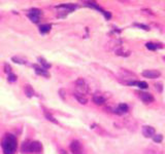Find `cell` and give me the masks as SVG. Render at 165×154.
Masks as SVG:
<instances>
[{
	"mask_svg": "<svg viewBox=\"0 0 165 154\" xmlns=\"http://www.w3.org/2000/svg\"><path fill=\"white\" fill-rule=\"evenodd\" d=\"M1 146L3 154H15L17 147H18V142H17L16 137L11 134H6L1 142Z\"/></svg>",
	"mask_w": 165,
	"mask_h": 154,
	"instance_id": "6da1fadb",
	"label": "cell"
},
{
	"mask_svg": "<svg viewBox=\"0 0 165 154\" xmlns=\"http://www.w3.org/2000/svg\"><path fill=\"white\" fill-rule=\"evenodd\" d=\"M41 150L42 144L39 141H25L21 147V151L23 153H39Z\"/></svg>",
	"mask_w": 165,
	"mask_h": 154,
	"instance_id": "7a4b0ae2",
	"label": "cell"
},
{
	"mask_svg": "<svg viewBox=\"0 0 165 154\" xmlns=\"http://www.w3.org/2000/svg\"><path fill=\"white\" fill-rule=\"evenodd\" d=\"M75 8H78V6L75 4H60L56 6V9L59 10V18H65L68 13H72Z\"/></svg>",
	"mask_w": 165,
	"mask_h": 154,
	"instance_id": "3957f363",
	"label": "cell"
},
{
	"mask_svg": "<svg viewBox=\"0 0 165 154\" xmlns=\"http://www.w3.org/2000/svg\"><path fill=\"white\" fill-rule=\"evenodd\" d=\"M40 16H41V10L38 9V8H31L27 13V16L33 23H38Z\"/></svg>",
	"mask_w": 165,
	"mask_h": 154,
	"instance_id": "277c9868",
	"label": "cell"
},
{
	"mask_svg": "<svg viewBox=\"0 0 165 154\" xmlns=\"http://www.w3.org/2000/svg\"><path fill=\"white\" fill-rule=\"evenodd\" d=\"M76 89L79 91V94L85 96L86 94L89 92V86L87 85V83L85 82V80L82 78H79V79L76 80Z\"/></svg>",
	"mask_w": 165,
	"mask_h": 154,
	"instance_id": "5b68a950",
	"label": "cell"
},
{
	"mask_svg": "<svg viewBox=\"0 0 165 154\" xmlns=\"http://www.w3.org/2000/svg\"><path fill=\"white\" fill-rule=\"evenodd\" d=\"M70 151L72 154H82V144L79 141H72L70 144Z\"/></svg>",
	"mask_w": 165,
	"mask_h": 154,
	"instance_id": "8992f818",
	"label": "cell"
},
{
	"mask_svg": "<svg viewBox=\"0 0 165 154\" xmlns=\"http://www.w3.org/2000/svg\"><path fill=\"white\" fill-rule=\"evenodd\" d=\"M144 77L146 78H150V79H154V78H158L160 77L161 73L158 71V70H146L141 73Z\"/></svg>",
	"mask_w": 165,
	"mask_h": 154,
	"instance_id": "52a82bcc",
	"label": "cell"
},
{
	"mask_svg": "<svg viewBox=\"0 0 165 154\" xmlns=\"http://www.w3.org/2000/svg\"><path fill=\"white\" fill-rule=\"evenodd\" d=\"M85 4L87 5V6H89V7H92V8H94V9H97V10H99L102 15H103L105 18H106L107 20L109 19H110V16H112V15L109 13V12H105V10H103L102 9L101 7H99L97 4L95 3V2H85Z\"/></svg>",
	"mask_w": 165,
	"mask_h": 154,
	"instance_id": "ba28073f",
	"label": "cell"
},
{
	"mask_svg": "<svg viewBox=\"0 0 165 154\" xmlns=\"http://www.w3.org/2000/svg\"><path fill=\"white\" fill-rule=\"evenodd\" d=\"M138 97L140 98V100L143 101L144 103H151L154 101V97L152 96L151 94H149V92H144V91H138L137 92Z\"/></svg>",
	"mask_w": 165,
	"mask_h": 154,
	"instance_id": "9c48e42d",
	"label": "cell"
},
{
	"mask_svg": "<svg viewBox=\"0 0 165 154\" xmlns=\"http://www.w3.org/2000/svg\"><path fill=\"white\" fill-rule=\"evenodd\" d=\"M155 128L150 127V125H144L143 127V135L146 138H151V137L155 136Z\"/></svg>",
	"mask_w": 165,
	"mask_h": 154,
	"instance_id": "30bf717a",
	"label": "cell"
},
{
	"mask_svg": "<svg viewBox=\"0 0 165 154\" xmlns=\"http://www.w3.org/2000/svg\"><path fill=\"white\" fill-rule=\"evenodd\" d=\"M33 68H34V70H35V73L37 75H40V76H44V77H47V78L50 77V73L48 72V70L44 69L42 67H39L37 65H33Z\"/></svg>",
	"mask_w": 165,
	"mask_h": 154,
	"instance_id": "8fae6325",
	"label": "cell"
},
{
	"mask_svg": "<svg viewBox=\"0 0 165 154\" xmlns=\"http://www.w3.org/2000/svg\"><path fill=\"white\" fill-rule=\"evenodd\" d=\"M128 111V106L126 104H120L117 107V109H115V113L118 114V115H123V114L127 113Z\"/></svg>",
	"mask_w": 165,
	"mask_h": 154,
	"instance_id": "7c38bea8",
	"label": "cell"
},
{
	"mask_svg": "<svg viewBox=\"0 0 165 154\" xmlns=\"http://www.w3.org/2000/svg\"><path fill=\"white\" fill-rule=\"evenodd\" d=\"M128 84L137 85L138 88H140L141 89H147L148 88H149V85H148V83L146 82V81H129Z\"/></svg>",
	"mask_w": 165,
	"mask_h": 154,
	"instance_id": "4fadbf2b",
	"label": "cell"
},
{
	"mask_svg": "<svg viewBox=\"0 0 165 154\" xmlns=\"http://www.w3.org/2000/svg\"><path fill=\"white\" fill-rule=\"evenodd\" d=\"M93 102L97 105H101L105 102V98L100 96V95H94L93 96Z\"/></svg>",
	"mask_w": 165,
	"mask_h": 154,
	"instance_id": "5bb4252c",
	"label": "cell"
},
{
	"mask_svg": "<svg viewBox=\"0 0 165 154\" xmlns=\"http://www.w3.org/2000/svg\"><path fill=\"white\" fill-rule=\"evenodd\" d=\"M52 29V25L51 24H44V25H41L39 27V32L41 34H47V33L50 32V30Z\"/></svg>",
	"mask_w": 165,
	"mask_h": 154,
	"instance_id": "9a60e30c",
	"label": "cell"
},
{
	"mask_svg": "<svg viewBox=\"0 0 165 154\" xmlns=\"http://www.w3.org/2000/svg\"><path fill=\"white\" fill-rule=\"evenodd\" d=\"M25 94H26V96L28 98H32L34 95H35V91H34V89L32 88V86L27 84L25 85Z\"/></svg>",
	"mask_w": 165,
	"mask_h": 154,
	"instance_id": "2e32d148",
	"label": "cell"
},
{
	"mask_svg": "<svg viewBox=\"0 0 165 154\" xmlns=\"http://www.w3.org/2000/svg\"><path fill=\"white\" fill-rule=\"evenodd\" d=\"M73 96H75V98L76 99V101H78V102H79V103H81V104H82V105H85V104H87V103H88V100L86 99V98H85V96H82V95H81V94H78V92H75V94L73 95Z\"/></svg>",
	"mask_w": 165,
	"mask_h": 154,
	"instance_id": "e0dca14e",
	"label": "cell"
},
{
	"mask_svg": "<svg viewBox=\"0 0 165 154\" xmlns=\"http://www.w3.org/2000/svg\"><path fill=\"white\" fill-rule=\"evenodd\" d=\"M38 62L40 63V65H41V67L44 69H45V70H48V69H50L51 67H52V65H51L50 63H48L47 62V60L45 59H44V58H41V57H39L38 58Z\"/></svg>",
	"mask_w": 165,
	"mask_h": 154,
	"instance_id": "ac0fdd59",
	"label": "cell"
},
{
	"mask_svg": "<svg viewBox=\"0 0 165 154\" xmlns=\"http://www.w3.org/2000/svg\"><path fill=\"white\" fill-rule=\"evenodd\" d=\"M146 46H147V48L148 49H150V50H156L158 48V44H156V43H153V42H148L146 44Z\"/></svg>",
	"mask_w": 165,
	"mask_h": 154,
	"instance_id": "d6986e66",
	"label": "cell"
},
{
	"mask_svg": "<svg viewBox=\"0 0 165 154\" xmlns=\"http://www.w3.org/2000/svg\"><path fill=\"white\" fill-rule=\"evenodd\" d=\"M44 114H45V117H47V118L49 119L50 121H52V122H54V123H56V124H57V123H58V121H57V120L55 119V117L51 115L50 113H48V112H44Z\"/></svg>",
	"mask_w": 165,
	"mask_h": 154,
	"instance_id": "ffe728a7",
	"label": "cell"
},
{
	"mask_svg": "<svg viewBox=\"0 0 165 154\" xmlns=\"http://www.w3.org/2000/svg\"><path fill=\"white\" fill-rule=\"evenodd\" d=\"M153 140H154V142H156V143H160V142H162V140H163V136L156 135V136L153 137Z\"/></svg>",
	"mask_w": 165,
	"mask_h": 154,
	"instance_id": "44dd1931",
	"label": "cell"
},
{
	"mask_svg": "<svg viewBox=\"0 0 165 154\" xmlns=\"http://www.w3.org/2000/svg\"><path fill=\"white\" fill-rule=\"evenodd\" d=\"M7 80L10 81V82H15V81L17 80V75H15L13 73L8 74V78H7Z\"/></svg>",
	"mask_w": 165,
	"mask_h": 154,
	"instance_id": "7402d4cb",
	"label": "cell"
},
{
	"mask_svg": "<svg viewBox=\"0 0 165 154\" xmlns=\"http://www.w3.org/2000/svg\"><path fill=\"white\" fill-rule=\"evenodd\" d=\"M13 61L15 62V63H18V64H25L26 63L24 60H22V59H20V58H17V57H13Z\"/></svg>",
	"mask_w": 165,
	"mask_h": 154,
	"instance_id": "603a6c76",
	"label": "cell"
},
{
	"mask_svg": "<svg viewBox=\"0 0 165 154\" xmlns=\"http://www.w3.org/2000/svg\"><path fill=\"white\" fill-rule=\"evenodd\" d=\"M134 26L136 27H139V28H141V29H144V30H147V31H149V27L146 26V25H141V24H137V23H134Z\"/></svg>",
	"mask_w": 165,
	"mask_h": 154,
	"instance_id": "cb8c5ba5",
	"label": "cell"
},
{
	"mask_svg": "<svg viewBox=\"0 0 165 154\" xmlns=\"http://www.w3.org/2000/svg\"><path fill=\"white\" fill-rule=\"evenodd\" d=\"M5 72H6L7 74H10L11 73V68H10V66L8 65V64H5Z\"/></svg>",
	"mask_w": 165,
	"mask_h": 154,
	"instance_id": "d4e9b609",
	"label": "cell"
},
{
	"mask_svg": "<svg viewBox=\"0 0 165 154\" xmlns=\"http://www.w3.org/2000/svg\"><path fill=\"white\" fill-rule=\"evenodd\" d=\"M156 88H157V89H158L159 91H162V89H163V88L161 86L160 83H157V84H156Z\"/></svg>",
	"mask_w": 165,
	"mask_h": 154,
	"instance_id": "484cf974",
	"label": "cell"
},
{
	"mask_svg": "<svg viewBox=\"0 0 165 154\" xmlns=\"http://www.w3.org/2000/svg\"><path fill=\"white\" fill-rule=\"evenodd\" d=\"M163 60H164V61H165V57H163Z\"/></svg>",
	"mask_w": 165,
	"mask_h": 154,
	"instance_id": "4316f807",
	"label": "cell"
}]
</instances>
